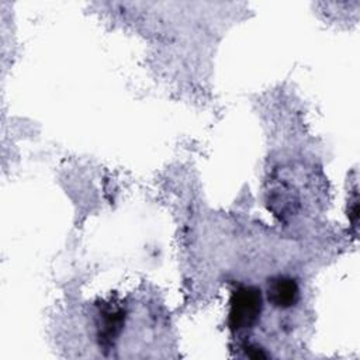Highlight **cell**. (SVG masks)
Returning a JSON list of instances; mask_svg holds the SVG:
<instances>
[{
	"label": "cell",
	"instance_id": "6da1fadb",
	"mask_svg": "<svg viewBox=\"0 0 360 360\" xmlns=\"http://www.w3.org/2000/svg\"><path fill=\"white\" fill-rule=\"evenodd\" d=\"M263 311V294L256 285L242 284L233 290L229 300L228 325L232 332L252 329Z\"/></svg>",
	"mask_w": 360,
	"mask_h": 360
},
{
	"label": "cell",
	"instance_id": "7a4b0ae2",
	"mask_svg": "<svg viewBox=\"0 0 360 360\" xmlns=\"http://www.w3.org/2000/svg\"><path fill=\"white\" fill-rule=\"evenodd\" d=\"M127 319V308L122 302L110 300L101 301L97 305V315H96V335L98 346L103 350H111L122 329Z\"/></svg>",
	"mask_w": 360,
	"mask_h": 360
},
{
	"label": "cell",
	"instance_id": "3957f363",
	"mask_svg": "<svg viewBox=\"0 0 360 360\" xmlns=\"http://www.w3.org/2000/svg\"><path fill=\"white\" fill-rule=\"evenodd\" d=\"M266 298L278 309L292 308L300 301V285L292 277L274 276L267 281Z\"/></svg>",
	"mask_w": 360,
	"mask_h": 360
},
{
	"label": "cell",
	"instance_id": "277c9868",
	"mask_svg": "<svg viewBox=\"0 0 360 360\" xmlns=\"http://www.w3.org/2000/svg\"><path fill=\"white\" fill-rule=\"evenodd\" d=\"M243 350H245L246 356L250 357V359H266V357H269V354L257 345H250V343L245 345Z\"/></svg>",
	"mask_w": 360,
	"mask_h": 360
}]
</instances>
